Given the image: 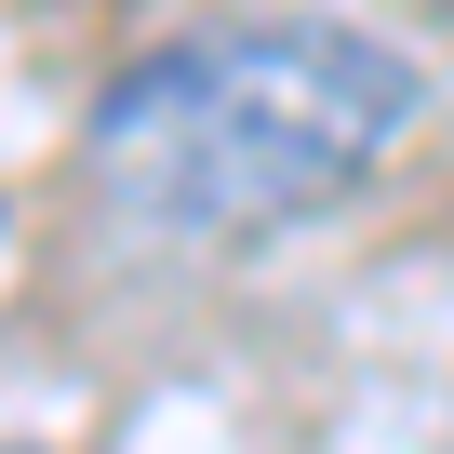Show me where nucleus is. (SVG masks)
Listing matches in <instances>:
<instances>
[{"label":"nucleus","instance_id":"1","mask_svg":"<svg viewBox=\"0 0 454 454\" xmlns=\"http://www.w3.org/2000/svg\"><path fill=\"white\" fill-rule=\"evenodd\" d=\"M427 121V67L361 27V14H241V27H187L134 54L94 121V200L147 241L187 254H241L294 241L308 214H334L401 134Z\"/></svg>","mask_w":454,"mask_h":454}]
</instances>
